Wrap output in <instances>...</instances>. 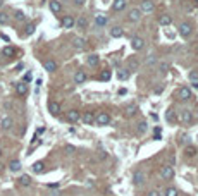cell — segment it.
<instances>
[{
	"label": "cell",
	"mask_w": 198,
	"mask_h": 196,
	"mask_svg": "<svg viewBox=\"0 0 198 196\" xmlns=\"http://www.w3.org/2000/svg\"><path fill=\"white\" fill-rule=\"evenodd\" d=\"M131 181H133V184H134V186H141V184H143V183L146 181L145 172H143V170H134V172H133Z\"/></svg>",
	"instance_id": "6da1fadb"
},
{
	"label": "cell",
	"mask_w": 198,
	"mask_h": 196,
	"mask_svg": "<svg viewBox=\"0 0 198 196\" xmlns=\"http://www.w3.org/2000/svg\"><path fill=\"white\" fill-rule=\"evenodd\" d=\"M160 177H162L164 181L172 179V177H174V167H172V165H164L162 169H160Z\"/></svg>",
	"instance_id": "7a4b0ae2"
},
{
	"label": "cell",
	"mask_w": 198,
	"mask_h": 196,
	"mask_svg": "<svg viewBox=\"0 0 198 196\" xmlns=\"http://www.w3.org/2000/svg\"><path fill=\"white\" fill-rule=\"evenodd\" d=\"M191 96H193V93H191V90H189L188 86H183V88L177 90V98H179V100L184 102V100H189Z\"/></svg>",
	"instance_id": "3957f363"
},
{
	"label": "cell",
	"mask_w": 198,
	"mask_h": 196,
	"mask_svg": "<svg viewBox=\"0 0 198 196\" xmlns=\"http://www.w3.org/2000/svg\"><path fill=\"white\" fill-rule=\"evenodd\" d=\"M95 122H97L98 126H107L110 122V115L107 112H100L97 117H95Z\"/></svg>",
	"instance_id": "277c9868"
},
{
	"label": "cell",
	"mask_w": 198,
	"mask_h": 196,
	"mask_svg": "<svg viewBox=\"0 0 198 196\" xmlns=\"http://www.w3.org/2000/svg\"><path fill=\"white\" fill-rule=\"evenodd\" d=\"M145 47V40L141 38V36H134V38L131 40V48L133 50H141V48Z\"/></svg>",
	"instance_id": "5b68a950"
},
{
	"label": "cell",
	"mask_w": 198,
	"mask_h": 196,
	"mask_svg": "<svg viewBox=\"0 0 198 196\" xmlns=\"http://www.w3.org/2000/svg\"><path fill=\"white\" fill-rule=\"evenodd\" d=\"M153 9H155V5H153V2H150V0H143L141 5H140V10L141 12H145V14L153 12Z\"/></svg>",
	"instance_id": "8992f818"
},
{
	"label": "cell",
	"mask_w": 198,
	"mask_h": 196,
	"mask_svg": "<svg viewBox=\"0 0 198 196\" xmlns=\"http://www.w3.org/2000/svg\"><path fill=\"white\" fill-rule=\"evenodd\" d=\"M86 79H88V76H86L84 71H76L74 72V83L76 84H83Z\"/></svg>",
	"instance_id": "52a82bcc"
},
{
	"label": "cell",
	"mask_w": 198,
	"mask_h": 196,
	"mask_svg": "<svg viewBox=\"0 0 198 196\" xmlns=\"http://www.w3.org/2000/svg\"><path fill=\"white\" fill-rule=\"evenodd\" d=\"M128 19L131 22H138L141 19V10L140 9H131V10H129V14H128Z\"/></svg>",
	"instance_id": "ba28073f"
},
{
	"label": "cell",
	"mask_w": 198,
	"mask_h": 196,
	"mask_svg": "<svg viewBox=\"0 0 198 196\" xmlns=\"http://www.w3.org/2000/svg\"><path fill=\"white\" fill-rule=\"evenodd\" d=\"M179 35L183 36V38H188V36L191 35V26H189L188 22H183L179 26Z\"/></svg>",
	"instance_id": "9c48e42d"
},
{
	"label": "cell",
	"mask_w": 198,
	"mask_h": 196,
	"mask_svg": "<svg viewBox=\"0 0 198 196\" xmlns=\"http://www.w3.org/2000/svg\"><path fill=\"white\" fill-rule=\"evenodd\" d=\"M66 119L69 122H78L79 119H81V113H79L78 110H69V112L66 113Z\"/></svg>",
	"instance_id": "30bf717a"
},
{
	"label": "cell",
	"mask_w": 198,
	"mask_h": 196,
	"mask_svg": "<svg viewBox=\"0 0 198 196\" xmlns=\"http://www.w3.org/2000/svg\"><path fill=\"white\" fill-rule=\"evenodd\" d=\"M179 121L181 122H191L193 121V113L189 110H181L179 112Z\"/></svg>",
	"instance_id": "8fae6325"
},
{
	"label": "cell",
	"mask_w": 198,
	"mask_h": 196,
	"mask_svg": "<svg viewBox=\"0 0 198 196\" xmlns=\"http://www.w3.org/2000/svg\"><path fill=\"white\" fill-rule=\"evenodd\" d=\"M72 47H74L76 50H79V52H81V50H84V48H86V41H84L83 38H74V40H72Z\"/></svg>",
	"instance_id": "7c38bea8"
},
{
	"label": "cell",
	"mask_w": 198,
	"mask_h": 196,
	"mask_svg": "<svg viewBox=\"0 0 198 196\" xmlns=\"http://www.w3.org/2000/svg\"><path fill=\"white\" fill-rule=\"evenodd\" d=\"M49 112L52 113V115H59V113H60V105H59L57 102H49Z\"/></svg>",
	"instance_id": "4fadbf2b"
},
{
	"label": "cell",
	"mask_w": 198,
	"mask_h": 196,
	"mask_svg": "<svg viewBox=\"0 0 198 196\" xmlns=\"http://www.w3.org/2000/svg\"><path fill=\"white\" fill-rule=\"evenodd\" d=\"M49 7H50V10H52L53 14H59V12L62 10L60 2H57V0H50V2H49Z\"/></svg>",
	"instance_id": "5bb4252c"
},
{
	"label": "cell",
	"mask_w": 198,
	"mask_h": 196,
	"mask_svg": "<svg viewBox=\"0 0 198 196\" xmlns=\"http://www.w3.org/2000/svg\"><path fill=\"white\" fill-rule=\"evenodd\" d=\"M107 22H109V17H107V16H103V14H97V16H95V24H97V26H105Z\"/></svg>",
	"instance_id": "9a60e30c"
},
{
	"label": "cell",
	"mask_w": 198,
	"mask_h": 196,
	"mask_svg": "<svg viewBox=\"0 0 198 196\" xmlns=\"http://www.w3.org/2000/svg\"><path fill=\"white\" fill-rule=\"evenodd\" d=\"M74 17H71V16H66V17L62 19V26L66 28V29H71V28H74Z\"/></svg>",
	"instance_id": "2e32d148"
},
{
	"label": "cell",
	"mask_w": 198,
	"mask_h": 196,
	"mask_svg": "<svg viewBox=\"0 0 198 196\" xmlns=\"http://www.w3.org/2000/svg\"><path fill=\"white\" fill-rule=\"evenodd\" d=\"M81 119H83V122L88 124V126H91L93 122H95V115H93L91 112H84L83 115H81Z\"/></svg>",
	"instance_id": "e0dca14e"
},
{
	"label": "cell",
	"mask_w": 198,
	"mask_h": 196,
	"mask_svg": "<svg viewBox=\"0 0 198 196\" xmlns=\"http://www.w3.org/2000/svg\"><path fill=\"white\" fill-rule=\"evenodd\" d=\"M43 67H45V71L53 72V71H57V62H55V60H45Z\"/></svg>",
	"instance_id": "ac0fdd59"
},
{
	"label": "cell",
	"mask_w": 198,
	"mask_h": 196,
	"mask_svg": "<svg viewBox=\"0 0 198 196\" xmlns=\"http://www.w3.org/2000/svg\"><path fill=\"white\" fill-rule=\"evenodd\" d=\"M124 7H126V0H114V4H112V9L115 12H121Z\"/></svg>",
	"instance_id": "d6986e66"
},
{
	"label": "cell",
	"mask_w": 198,
	"mask_h": 196,
	"mask_svg": "<svg viewBox=\"0 0 198 196\" xmlns=\"http://www.w3.org/2000/svg\"><path fill=\"white\" fill-rule=\"evenodd\" d=\"M16 93H17V95H26L28 93V84L26 83H17L16 84Z\"/></svg>",
	"instance_id": "ffe728a7"
},
{
	"label": "cell",
	"mask_w": 198,
	"mask_h": 196,
	"mask_svg": "<svg viewBox=\"0 0 198 196\" xmlns=\"http://www.w3.org/2000/svg\"><path fill=\"white\" fill-rule=\"evenodd\" d=\"M129 74H131V72H129L128 69H121V71H117V79L119 81H128Z\"/></svg>",
	"instance_id": "44dd1931"
},
{
	"label": "cell",
	"mask_w": 198,
	"mask_h": 196,
	"mask_svg": "<svg viewBox=\"0 0 198 196\" xmlns=\"http://www.w3.org/2000/svg\"><path fill=\"white\" fill-rule=\"evenodd\" d=\"M171 22H172V17H171V16H167V14H164V16L158 17V24H160V26H169Z\"/></svg>",
	"instance_id": "7402d4cb"
},
{
	"label": "cell",
	"mask_w": 198,
	"mask_h": 196,
	"mask_svg": "<svg viewBox=\"0 0 198 196\" xmlns=\"http://www.w3.org/2000/svg\"><path fill=\"white\" fill-rule=\"evenodd\" d=\"M124 112H126V117H133V115L136 113V105H133V103L126 105V109H124Z\"/></svg>",
	"instance_id": "603a6c76"
},
{
	"label": "cell",
	"mask_w": 198,
	"mask_h": 196,
	"mask_svg": "<svg viewBox=\"0 0 198 196\" xmlns=\"http://www.w3.org/2000/svg\"><path fill=\"white\" fill-rule=\"evenodd\" d=\"M2 55L4 57H14L16 55V48L14 47H4L2 48Z\"/></svg>",
	"instance_id": "cb8c5ba5"
},
{
	"label": "cell",
	"mask_w": 198,
	"mask_h": 196,
	"mask_svg": "<svg viewBox=\"0 0 198 196\" xmlns=\"http://www.w3.org/2000/svg\"><path fill=\"white\" fill-rule=\"evenodd\" d=\"M43 170H45L43 162H35V163H33V172H35V174H41Z\"/></svg>",
	"instance_id": "d4e9b609"
},
{
	"label": "cell",
	"mask_w": 198,
	"mask_h": 196,
	"mask_svg": "<svg viewBox=\"0 0 198 196\" xmlns=\"http://www.w3.org/2000/svg\"><path fill=\"white\" fill-rule=\"evenodd\" d=\"M122 35H124V31L119 26H114L112 29H110V36H112V38H121Z\"/></svg>",
	"instance_id": "484cf974"
},
{
	"label": "cell",
	"mask_w": 198,
	"mask_h": 196,
	"mask_svg": "<svg viewBox=\"0 0 198 196\" xmlns=\"http://www.w3.org/2000/svg\"><path fill=\"white\" fill-rule=\"evenodd\" d=\"M12 124H14V121L9 117V115L2 117V127H4V129H10V127H12Z\"/></svg>",
	"instance_id": "4316f807"
},
{
	"label": "cell",
	"mask_w": 198,
	"mask_h": 196,
	"mask_svg": "<svg viewBox=\"0 0 198 196\" xmlns=\"http://www.w3.org/2000/svg\"><path fill=\"white\" fill-rule=\"evenodd\" d=\"M74 26H78V29H84L88 26V21L86 17H78V21H74Z\"/></svg>",
	"instance_id": "83f0119b"
},
{
	"label": "cell",
	"mask_w": 198,
	"mask_h": 196,
	"mask_svg": "<svg viewBox=\"0 0 198 196\" xmlns=\"http://www.w3.org/2000/svg\"><path fill=\"white\" fill-rule=\"evenodd\" d=\"M86 62H88V65H91V67H95V65H98V62H100V57L98 55H90L88 59H86Z\"/></svg>",
	"instance_id": "f1b7e54d"
},
{
	"label": "cell",
	"mask_w": 198,
	"mask_h": 196,
	"mask_svg": "<svg viewBox=\"0 0 198 196\" xmlns=\"http://www.w3.org/2000/svg\"><path fill=\"white\" fill-rule=\"evenodd\" d=\"M196 153H198L196 148H195V146H191V144H189V146H186V150H184V155H186V157H189V158L195 157Z\"/></svg>",
	"instance_id": "f546056e"
},
{
	"label": "cell",
	"mask_w": 198,
	"mask_h": 196,
	"mask_svg": "<svg viewBox=\"0 0 198 196\" xmlns=\"http://www.w3.org/2000/svg\"><path fill=\"white\" fill-rule=\"evenodd\" d=\"M9 169L12 170V172H17V170H21V162L19 160H12L9 163Z\"/></svg>",
	"instance_id": "4dcf8cb0"
},
{
	"label": "cell",
	"mask_w": 198,
	"mask_h": 196,
	"mask_svg": "<svg viewBox=\"0 0 198 196\" xmlns=\"http://www.w3.org/2000/svg\"><path fill=\"white\" fill-rule=\"evenodd\" d=\"M19 184H21V186H29V184H31V177H29V175H21V177H19Z\"/></svg>",
	"instance_id": "1f68e13d"
},
{
	"label": "cell",
	"mask_w": 198,
	"mask_h": 196,
	"mask_svg": "<svg viewBox=\"0 0 198 196\" xmlns=\"http://www.w3.org/2000/svg\"><path fill=\"white\" fill-rule=\"evenodd\" d=\"M110 78H112V72H110L109 69H105V71H102V72H100V79H102V81H109Z\"/></svg>",
	"instance_id": "d6a6232c"
},
{
	"label": "cell",
	"mask_w": 198,
	"mask_h": 196,
	"mask_svg": "<svg viewBox=\"0 0 198 196\" xmlns=\"http://www.w3.org/2000/svg\"><path fill=\"white\" fill-rule=\"evenodd\" d=\"M145 131H146V122H145V121L138 122V133H140V134H143Z\"/></svg>",
	"instance_id": "836d02e7"
},
{
	"label": "cell",
	"mask_w": 198,
	"mask_h": 196,
	"mask_svg": "<svg viewBox=\"0 0 198 196\" xmlns=\"http://www.w3.org/2000/svg\"><path fill=\"white\" fill-rule=\"evenodd\" d=\"M9 22V16L5 12H0V24H7Z\"/></svg>",
	"instance_id": "e575fe53"
},
{
	"label": "cell",
	"mask_w": 198,
	"mask_h": 196,
	"mask_svg": "<svg viewBox=\"0 0 198 196\" xmlns=\"http://www.w3.org/2000/svg\"><path fill=\"white\" fill-rule=\"evenodd\" d=\"M14 17L17 19V21H24V19H26V16H24V12H22V10H16V16H14Z\"/></svg>",
	"instance_id": "d590c367"
},
{
	"label": "cell",
	"mask_w": 198,
	"mask_h": 196,
	"mask_svg": "<svg viewBox=\"0 0 198 196\" xmlns=\"http://www.w3.org/2000/svg\"><path fill=\"white\" fill-rule=\"evenodd\" d=\"M165 119H167L169 122H172V121H176V115L172 113V110H167V112H165Z\"/></svg>",
	"instance_id": "8d00e7d4"
},
{
	"label": "cell",
	"mask_w": 198,
	"mask_h": 196,
	"mask_svg": "<svg viewBox=\"0 0 198 196\" xmlns=\"http://www.w3.org/2000/svg\"><path fill=\"white\" fill-rule=\"evenodd\" d=\"M138 69V60H129V72H131V71H136Z\"/></svg>",
	"instance_id": "74e56055"
},
{
	"label": "cell",
	"mask_w": 198,
	"mask_h": 196,
	"mask_svg": "<svg viewBox=\"0 0 198 196\" xmlns=\"http://www.w3.org/2000/svg\"><path fill=\"white\" fill-rule=\"evenodd\" d=\"M165 196H177V189L176 187H169L167 191H165Z\"/></svg>",
	"instance_id": "f35d334b"
},
{
	"label": "cell",
	"mask_w": 198,
	"mask_h": 196,
	"mask_svg": "<svg viewBox=\"0 0 198 196\" xmlns=\"http://www.w3.org/2000/svg\"><path fill=\"white\" fill-rule=\"evenodd\" d=\"M158 67H160V71H162V72H167L169 64H167V62H160V64H158Z\"/></svg>",
	"instance_id": "ab89813d"
},
{
	"label": "cell",
	"mask_w": 198,
	"mask_h": 196,
	"mask_svg": "<svg viewBox=\"0 0 198 196\" xmlns=\"http://www.w3.org/2000/svg\"><path fill=\"white\" fill-rule=\"evenodd\" d=\"M33 31H35V24H28V26H26V35L28 36L33 35Z\"/></svg>",
	"instance_id": "60d3db41"
},
{
	"label": "cell",
	"mask_w": 198,
	"mask_h": 196,
	"mask_svg": "<svg viewBox=\"0 0 198 196\" xmlns=\"http://www.w3.org/2000/svg\"><path fill=\"white\" fill-rule=\"evenodd\" d=\"M189 79L198 81V71H191V72H189Z\"/></svg>",
	"instance_id": "b9f144b4"
},
{
	"label": "cell",
	"mask_w": 198,
	"mask_h": 196,
	"mask_svg": "<svg viewBox=\"0 0 198 196\" xmlns=\"http://www.w3.org/2000/svg\"><path fill=\"white\" fill-rule=\"evenodd\" d=\"M160 136H162V131H160V127H155V136H153V140H160Z\"/></svg>",
	"instance_id": "7bdbcfd3"
},
{
	"label": "cell",
	"mask_w": 198,
	"mask_h": 196,
	"mask_svg": "<svg viewBox=\"0 0 198 196\" xmlns=\"http://www.w3.org/2000/svg\"><path fill=\"white\" fill-rule=\"evenodd\" d=\"M146 196H160V193H158V191H155V189H153V191H150Z\"/></svg>",
	"instance_id": "ee69618b"
},
{
	"label": "cell",
	"mask_w": 198,
	"mask_h": 196,
	"mask_svg": "<svg viewBox=\"0 0 198 196\" xmlns=\"http://www.w3.org/2000/svg\"><path fill=\"white\" fill-rule=\"evenodd\" d=\"M66 152L69 153V155H72V153H74V148H72V146H66Z\"/></svg>",
	"instance_id": "f6af8a7d"
},
{
	"label": "cell",
	"mask_w": 198,
	"mask_h": 196,
	"mask_svg": "<svg viewBox=\"0 0 198 196\" xmlns=\"http://www.w3.org/2000/svg\"><path fill=\"white\" fill-rule=\"evenodd\" d=\"M164 91V86H157V88H155V93H157V95H158V93H162Z\"/></svg>",
	"instance_id": "bcb514c9"
},
{
	"label": "cell",
	"mask_w": 198,
	"mask_h": 196,
	"mask_svg": "<svg viewBox=\"0 0 198 196\" xmlns=\"http://www.w3.org/2000/svg\"><path fill=\"white\" fill-rule=\"evenodd\" d=\"M155 60H157V59H155V55H150V59H148V64H153Z\"/></svg>",
	"instance_id": "7dc6e473"
},
{
	"label": "cell",
	"mask_w": 198,
	"mask_h": 196,
	"mask_svg": "<svg viewBox=\"0 0 198 196\" xmlns=\"http://www.w3.org/2000/svg\"><path fill=\"white\" fill-rule=\"evenodd\" d=\"M28 81H31V74H29V72H28V74L24 76V83H28Z\"/></svg>",
	"instance_id": "c3c4849f"
},
{
	"label": "cell",
	"mask_w": 198,
	"mask_h": 196,
	"mask_svg": "<svg viewBox=\"0 0 198 196\" xmlns=\"http://www.w3.org/2000/svg\"><path fill=\"white\" fill-rule=\"evenodd\" d=\"M74 4H76V5H83L84 0H74Z\"/></svg>",
	"instance_id": "681fc988"
},
{
	"label": "cell",
	"mask_w": 198,
	"mask_h": 196,
	"mask_svg": "<svg viewBox=\"0 0 198 196\" xmlns=\"http://www.w3.org/2000/svg\"><path fill=\"white\" fill-rule=\"evenodd\" d=\"M193 86H195V88H196V90H198V81H195V83H193Z\"/></svg>",
	"instance_id": "f907efd6"
},
{
	"label": "cell",
	"mask_w": 198,
	"mask_h": 196,
	"mask_svg": "<svg viewBox=\"0 0 198 196\" xmlns=\"http://www.w3.org/2000/svg\"><path fill=\"white\" fill-rule=\"evenodd\" d=\"M0 157H2V150H0Z\"/></svg>",
	"instance_id": "816d5d0a"
},
{
	"label": "cell",
	"mask_w": 198,
	"mask_h": 196,
	"mask_svg": "<svg viewBox=\"0 0 198 196\" xmlns=\"http://www.w3.org/2000/svg\"><path fill=\"white\" fill-rule=\"evenodd\" d=\"M196 52H198V48H196Z\"/></svg>",
	"instance_id": "f5cc1de1"
}]
</instances>
